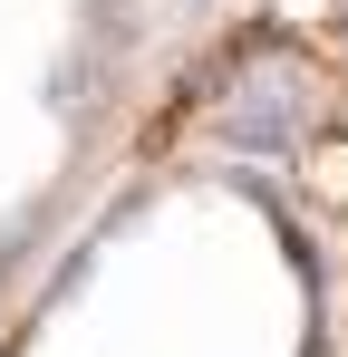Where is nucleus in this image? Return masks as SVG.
<instances>
[{
    "label": "nucleus",
    "instance_id": "obj_1",
    "mask_svg": "<svg viewBox=\"0 0 348 357\" xmlns=\"http://www.w3.org/2000/svg\"><path fill=\"white\" fill-rule=\"evenodd\" d=\"M290 116H300L290 77H271V68H261V77L242 87V107L223 116V135H232V145H281V135H290Z\"/></svg>",
    "mask_w": 348,
    "mask_h": 357
}]
</instances>
